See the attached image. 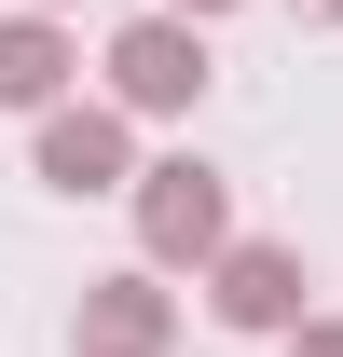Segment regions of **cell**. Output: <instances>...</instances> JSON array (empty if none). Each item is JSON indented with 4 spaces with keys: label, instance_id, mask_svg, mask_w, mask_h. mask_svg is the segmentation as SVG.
I'll return each mask as SVG.
<instances>
[{
    "label": "cell",
    "instance_id": "6da1fadb",
    "mask_svg": "<svg viewBox=\"0 0 343 357\" xmlns=\"http://www.w3.org/2000/svg\"><path fill=\"white\" fill-rule=\"evenodd\" d=\"M124 206H137V261H151V275H206L220 248H234V178H220L206 151L137 165V178H124Z\"/></svg>",
    "mask_w": 343,
    "mask_h": 357
},
{
    "label": "cell",
    "instance_id": "7a4b0ae2",
    "mask_svg": "<svg viewBox=\"0 0 343 357\" xmlns=\"http://www.w3.org/2000/svg\"><path fill=\"white\" fill-rule=\"evenodd\" d=\"M96 69H110V110H124V124H178V110H206V83H220V69H206V28L165 14V0L124 14Z\"/></svg>",
    "mask_w": 343,
    "mask_h": 357
},
{
    "label": "cell",
    "instance_id": "3957f363",
    "mask_svg": "<svg viewBox=\"0 0 343 357\" xmlns=\"http://www.w3.org/2000/svg\"><path fill=\"white\" fill-rule=\"evenodd\" d=\"M28 178L42 192H69V206H96V192H124L137 178V124L110 110V96H55V110H28Z\"/></svg>",
    "mask_w": 343,
    "mask_h": 357
},
{
    "label": "cell",
    "instance_id": "277c9868",
    "mask_svg": "<svg viewBox=\"0 0 343 357\" xmlns=\"http://www.w3.org/2000/svg\"><path fill=\"white\" fill-rule=\"evenodd\" d=\"M69 357H178V289H165L151 261L83 275V303H69Z\"/></svg>",
    "mask_w": 343,
    "mask_h": 357
},
{
    "label": "cell",
    "instance_id": "5b68a950",
    "mask_svg": "<svg viewBox=\"0 0 343 357\" xmlns=\"http://www.w3.org/2000/svg\"><path fill=\"white\" fill-rule=\"evenodd\" d=\"M302 289H316V275H302L289 234H234V248L206 261V316H220V330H261V344L302 316Z\"/></svg>",
    "mask_w": 343,
    "mask_h": 357
},
{
    "label": "cell",
    "instance_id": "8992f818",
    "mask_svg": "<svg viewBox=\"0 0 343 357\" xmlns=\"http://www.w3.org/2000/svg\"><path fill=\"white\" fill-rule=\"evenodd\" d=\"M83 83V42H69V14H0V110H55V96Z\"/></svg>",
    "mask_w": 343,
    "mask_h": 357
},
{
    "label": "cell",
    "instance_id": "52a82bcc",
    "mask_svg": "<svg viewBox=\"0 0 343 357\" xmlns=\"http://www.w3.org/2000/svg\"><path fill=\"white\" fill-rule=\"evenodd\" d=\"M275 344H289V357H343V316H316V303H302L289 330H275Z\"/></svg>",
    "mask_w": 343,
    "mask_h": 357
},
{
    "label": "cell",
    "instance_id": "ba28073f",
    "mask_svg": "<svg viewBox=\"0 0 343 357\" xmlns=\"http://www.w3.org/2000/svg\"><path fill=\"white\" fill-rule=\"evenodd\" d=\"M165 14H192V28H220V14H234V0H165Z\"/></svg>",
    "mask_w": 343,
    "mask_h": 357
},
{
    "label": "cell",
    "instance_id": "9c48e42d",
    "mask_svg": "<svg viewBox=\"0 0 343 357\" xmlns=\"http://www.w3.org/2000/svg\"><path fill=\"white\" fill-rule=\"evenodd\" d=\"M289 14H302V28H343V0H289Z\"/></svg>",
    "mask_w": 343,
    "mask_h": 357
},
{
    "label": "cell",
    "instance_id": "30bf717a",
    "mask_svg": "<svg viewBox=\"0 0 343 357\" xmlns=\"http://www.w3.org/2000/svg\"><path fill=\"white\" fill-rule=\"evenodd\" d=\"M28 14H69V0H28Z\"/></svg>",
    "mask_w": 343,
    "mask_h": 357
}]
</instances>
